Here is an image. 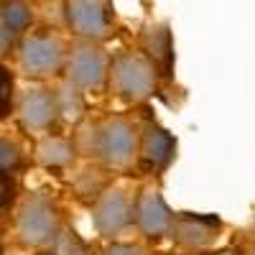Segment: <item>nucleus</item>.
I'll list each match as a JSON object with an SVG mask.
<instances>
[{"mask_svg": "<svg viewBox=\"0 0 255 255\" xmlns=\"http://www.w3.org/2000/svg\"><path fill=\"white\" fill-rule=\"evenodd\" d=\"M113 82L120 97L133 102L145 100L153 95V84H156L153 64H148L140 56H120L113 67Z\"/></svg>", "mask_w": 255, "mask_h": 255, "instance_id": "f257e3e1", "label": "nucleus"}, {"mask_svg": "<svg viewBox=\"0 0 255 255\" xmlns=\"http://www.w3.org/2000/svg\"><path fill=\"white\" fill-rule=\"evenodd\" d=\"M18 238L23 245H44L56 232V215L46 199H28L15 222Z\"/></svg>", "mask_w": 255, "mask_h": 255, "instance_id": "f03ea898", "label": "nucleus"}, {"mask_svg": "<svg viewBox=\"0 0 255 255\" xmlns=\"http://www.w3.org/2000/svg\"><path fill=\"white\" fill-rule=\"evenodd\" d=\"M20 67L28 77L54 74L61 67V46L54 38L33 36L23 41V46H20Z\"/></svg>", "mask_w": 255, "mask_h": 255, "instance_id": "7ed1b4c3", "label": "nucleus"}, {"mask_svg": "<svg viewBox=\"0 0 255 255\" xmlns=\"http://www.w3.org/2000/svg\"><path fill=\"white\" fill-rule=\"evenodd\" d=\"M100 153L110 166H125L135 153V130L123 120H113L100 133Z\"/></svg>", "mask_w": 255, "mask_h": 255, "instance_id": "20e7f679", "label": "nucleus"}, {"mask_svg": "<svg viewBox=\"0 0 255 255\" xmlns=\"http://www.w3.org/2000/svg\"><path fill=\"white\" fill-rule=\"evenodd\" d=\"M69 26L87 38H102L108 33V10L100 0H69L67 3Z\"/></svg>", "mask_w": 255, "mask_h": 255, "instance_id": "39448f33", "label": "nucleus"}, {"mask_svg": "<svg viewBox=\"0 0 255 255\" xmlns=\"http://www.w3.org/2000/svg\"><path fill=\"white\" fill-rule=\"evenodd\" d=\"M135 222L151 238H158L171 230V212L166 209L163 199L153 191H145L135 204Z\"/></svg>", "mask_w": 255, "mask_h": 255, "instance_id": "423d86ee", "label": "nucleus"}, {"mask_svg": "<svg viewBox=\"0 0 255 255\" xmlns=\"http://www.w3.org/2000/svg\"><path fill=\"white\" fill-rule=\"evenodd\" d=\"M56 115V102L46 90H28L20 100V120L31 130H44Z\"/></svg>", "mask_w": 255, "mask_h": 255, "instance_id": "0eeeda50", "label": "nucleus"}, {"mask_svg": "<svg viewBox=\"0 0 255 255\" xmlns=\"http://www.w3.org/2000/svg\"><path fill=\"white\" fill-rule=\"evenodd\" d=\"M69 74L82 87H97L105 77V59L92 46H79L72 54L69 61Z\"/></svg>", "mask_w": 255, "mask_h": 255, "instance_id": "6e6552de", "label": "nucleus"}, {"mask_svg": "<svg viewBox=\"0 0 255 255\" xmlns=\"http://www.w3.org/2000/svg\"><path fill=\"white\" fill-rule=\"evenodd\" d=\"M128 225V202L120 191H110L95 209V227L102 235H115Z\"/></svg>", "mask_w": 255, "mask_h": 255, "instance_id": "1a4fd4ad", "label": "nucleus"}, {"mask_svg": "<svg viewBox=\"0 0 255 255\" xmlns=\"http://www.w3.org/2000/svg\"><path fill=\"white\" fill-rule=\"evenodd\" d=\"M174 148H176V143L166 130H161V128H148V133L143 138V158H145L148 166L163 168L171 161Z\"/></svg>", "mask_w": 255, "mask_h": 255, "instance_id": "9d476101", "label": "nucleus"}, {"mask_svg": "<svg viewBox=\"0 0 255 255\" xmlns=\"http://www.w3.org/2000/svg\"><path fill=\"white\" fill-rule=\"evenodd\" d=\"M145 49H148V54H151L153 64H158V67H161L163 74L171 72L174 46H171V33H168V28H151V31H148Z\"/></svg>", "mask_w": 255, "mask_h": 255, "instance_id": "9b49d317", "label": "nucleus"}, {"mask_svg": "<svg viewBox=\"0 0 255 255\" xmlns=\"http://www.w3.org/2000/svg\"><path fill=\"white\" fill-rule=\"evenodd\" d=\"M33 20L31 5L23 0H0V23L10 33H23Z\"/></svg>", "mask_w": 255, "mask_h": 255, "instance_id": "f8f14e48", "label": "nucleus"}, {"mask_svg": "<svg viewBox=\"0 0 255 255\" xmlns=\"http://www.w3.org/2000/svg\"><path fill=\"white\" fill-rule=\"evenodd\" d=\"M212 225H220L217 217H186L184 222H179L176 232H179V240L189 243V245H202L209 240V232Z\"/></svg>", "mask_w": 255, "mask_h": 255, "instance_id": "ddd939ff", "label": "nucleus"}, {"mask_svg": "<svg viewBox=\"0 0 255 255\" xmlns=\"http://www.w3.org/2000/svg\"><path fill=\"white\" fill-rule=\"evenodd\" d=\"M72 145L61 138H44L38 143V161L44 166H67L72 161Z\"/></svg>", "mask_w": 255, "mask_h": 255, "instance_id": "4468645a", "label": "nucleus"}, {"mask_svg": "<svg viewBox=\"0 0 255 255\" xmlns=\"http://www.w3.org/2000/svg\"><path fill=\"white\" fill-rule=\"evenodd\" d=\"M13 72L0 64V120H5L13 110Z\"/></svg>", "mask_w": 255, "mask_h": 255, "instance_id": "2eb2a0df", "label": "nucleus"}, {"mask_svg": "<svg viewBox=\"0 0 255 255\" xmlns=\"http://www.w3.org/2000/svg\"><path fill=\"white\" fill-rule=\"evenodd\" d=\"M20 166V151L10 140H0V176H10Z\"/></svg>", "mask_w": 255, "mask_h": 255, "instance_id": "dca6fc26", "label": "nucleus"}, {"mask_svg": "<svg viewBox=\"0 0 255 255\" xmlns=\"http://www.w3.org/2000/svg\"><path fill=\"white\" fill-rule=\"evenodd\" d=\"M13 184L8 181V176H3V184H0V207H8V202H13Z\"/></svg>", "mask_w": 255, "mask_h": 255, "instance_id": "f3484780", "label": "nucleus"}, {"mask_svg": "<svg viewBox=\"0 0 255 255\" xmlns=\"http://www.w3.org/2000/svg\"><path fill=\"white\" fill-rule=\"evenodd\" d=\"M13 36H15V33H10L3 23H0V56L10 51V46H13Z\"/></svg>", "mask_w": 255, "mask_h": 255, "instance_id": "a211bd4d", "label": "nucleus"}, {"mask_svg": "<svg viewBox=\"0 0 255 255\" xmlns=\"http://www.w3.org/2000/svg\"><path fill=\"white\" fill-rule=\"evenodd\" d=\"M105 255H143V253L135 250V248H128V245H115V248H110Z\"/></svg>", "mask_w": 255, "mask_h": 255, "instance_id": "6ab92c4d", "label": "nucleus"}, {"mask_svg": "<svg viewBox=\"0 0 255 255\" xmlns=\"http://www.w3.org/2000/svg\"><path fill=\"white\" fill-rule=\"evenodd\" d=\"M38 255H56V253H38Z\"/></svg>", "mask_w": 255, "mask_h": 255, "instance_id": "aec40b11", "label": "nucleus"}, {"mask_svg": "<svg viewBox=\"0 0 255 255\" xmlns=\"http://www.w3.org/2000/svg\"><path fill=\"white\" fill-rule=\"evenodd\" d=\"M222 255H232V253H222Z\"/></svg>", "mask_w": 255, "mask_h": 255, "instance_id": "412c9836", "label": "nucleus"}, {"mask_svg": "<svg viewBox=\"0 0 255 255\" xmlns=\"http://www.w3.org/2000/svg\"><path fill=\"white\" fill-rule=\"evenodd\" d=\"M253 255H255V250H253Z\"/></svg>", "mask_w": 255, "mask_h": 255, "instance_id": "4be33fe9", "label": "nucleus"}]
</instances>
